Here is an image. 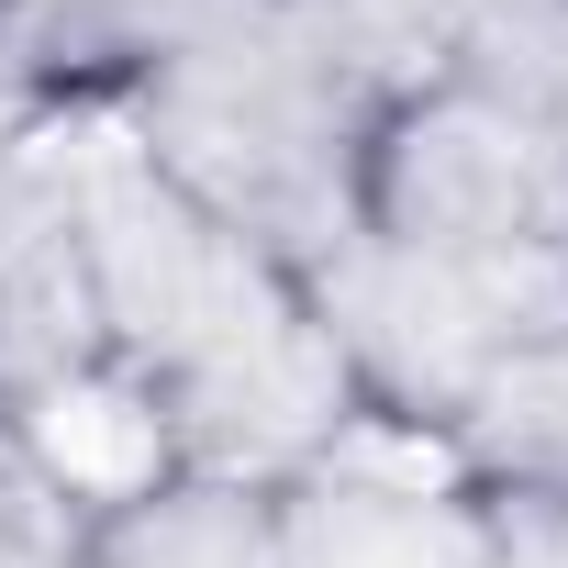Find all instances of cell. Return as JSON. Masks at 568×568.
I'll use <instances>...</instances> for the list:
<instances>
[{
  "label": "cell",
  "mask_w": 568,
  "mask_h": 568,
  "mask_svg": "<svg viewBox=\"0 0 568 568\" xmlns=\"http://www.w3.org/2000/svg\"><path fill=\"white\" fill-rule=\"evenodd\" d=\"M379 79L302 23L291 0H234L201 34H179L101 123L212 223L291 256L302 278L357 245V179L379 134Z\"/></svg>",
  "instance_id": "obj_2"
},
{
  "label": "cell",
  "mask_w": 568,
  "mask_h": 568,
  "mask_svg": "<svg viewBox=\"0 0 568 568\" xmlns=\"http://www.w3.org/2000/svg\"><path fill=\"white\" fill-rule=\"evenodd\" d=\"M212 12H234V0H0V112L23 134L101 123Z\"/></svg>",
  "instance_id": "obj_5"
},
{
  "label": "cell",
  "mask_w": 568,
  "mask_h": 568,
  "mask_svg": "<svg viewBox=\"0 0 568 568\" xmlns=\"http://www.w3.org/2000/svg\"><path fill=\"white\" fill-rule=\"evenodd\" d=\"M501 568H568V501H501Z\"/></svg>",
  "instance_id": "obj_9"
},
{
  "label": "cell",
  "mask_w": 568,
  "mask_h": 568,
  "mask_svg": "<svg viewBox=\"0 0 568 568\" xmlns=\"http://www.w3.org/2000/svg\"><path fill=\"white\" fill-rule=\"evenodd\" d=\"M357 234L457 256V267H546L568 278V123L501 101L468 68H435L379 101Z\"/></svg>",
  "instance_id": "obj_3"
},
{
  "label": "cell",
  "mask_w": 568,
  "mask_h": 568,
  "mask_svg": "<svg viewBox=\"0 0 568 568\" xmlns=\"http://www.w3.org/2000/svg\"><path fill=\"white\" fill-rule=\"evenodd\" d=\"M45 134L68 156L90 390L145 435V457L291 479L302 457L368 424L346 346L291 256L179 201L112 123H45Z\"/></svg>",
  "instance_id": "obj_1"
},
{
  "label": "cell",
  "mask_w": 568,
  "mask_h": 568,
  "mask_svg": "<svg viewBox=\"0 0 568 568\" xmlns=\"http://www.w3.org/2000/svg\"><path fill=\"white\" fill-rule=\"evenodd\" d=\"M424 446H446L490 501H568V324L513 346Z\"/></svg>",
  "instance_id": "obj_7"
},
{
  "label": "cell",
  "mask_w": 568,
  "mask_h": 568,
  "mask_svg": "<svg viewBox=\"0 0 568 568\" xmlns=\"http://www.w3.org/2000/svg\"><path fill=\"white\" fill-rule=\"evenodd\" d=\"M101 479L57 446V413H23L0 390V568H79Z\"/></svg>",
  "instance_id": "obj_8"
},
{
  "label": "cell",
  "mask_w": 568,
  "mask_h": 568,
  "mask_svg": "<svg viewBox=\"0 0 568 568\" xmlns=\"http://www.w3.org/2000/svg\"><path fill=\"white\" fill-rule=\"evenodd\" d=\"M278 568H501V501L446 446L357 424L278 479Z\"/></svg>",
  "instance_id": "obj_4"
},
{
  "label": "cell",
  "mask_w": 568,
  "mask_h": 568,
  "mask_svg": "<svg viewBox=\"0 0 568 568\" xmlns=\"http://www.w3.org/2000/svg\"><path fill=\"white\" fill-rule=\"evenodd\" d=\"M79 568H278V479L134 457L79 524Z\"/></svg>",
  "instance_id": "obj_6"
}]
</instances>
